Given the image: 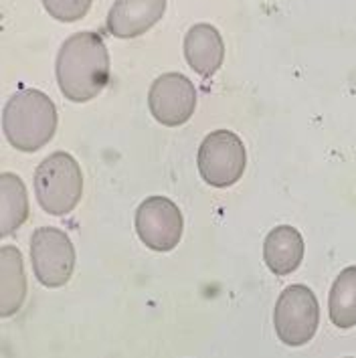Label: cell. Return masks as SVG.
<instances>
[{"label":"cell","mask_w":356,"mask_h":358,"mask_svg":"<svg viewBox=\"0 0 356 358\" xmlns=\"http://www.w3.org/2000/svg\"><path fill=\"white\" fill-rule=\"evenodd\" d=\"M57 85L73 103H85L110 83V53L99 33L81 31L67 38L55 61Z\"/></svg>","instance_id":"cell-1"},{"label":"cell","mask_w":356,"mask_h":358,"mask_svg":"<svg viewBox=\"0 0 356 358\" xmlns=\"http://www.w3.org/2000/svg\"><path fill=\"white\" fill-rule=\"evenodd\" d=\"M57 106L38 90H20L8 97L2 112V132L15 150L33 154L45 148L57 132Z\"/></svg>","instance_id":"cell-2"},{"label":"cell","mask_w":356,"mask_h":358,"mask_svg":"<svg viewBox=\"0 0 356 358\" xmlns=\"http://www.w3.org/2000/svg\"><path fill=\"white\" fill-rule=\"evenodd\" d=\"M35 196L47 215L73 213L83 196V170L69 152H53L35 170Z\"/></svg>","instance_id":"cell-3"},{"label":"cell","mask_w":356,"mask_h":358,"mask_svg":"<svg viewBox=\"0 0 356 358\" xmlns=\"http://www.w3.org/2000/svg\"><path fill=\"white\" fill-rule=\"evenodd\" d=\"M320 326V303L316 294L304 285H287L273 310V328L278 338L292 348L306 346L316 336Z\"/></svg>","instance_id":"cell-4"},{"label":"cell","mask_w":356,"mask_h":358,"mask_svg":"<svg viewBox=\"0 0 356 358\" xmlns=\"http://www.w3.org/2000/svg\"><path fill=\"white\" fill-rule=\"evenodd\" d=\"M201 178L213 189H227L241 180L247 166L243 140L231 130H215L201 142L197 154Z\"/></svg>","instance_id":"cell-5"},{"label":"cell","mask_w":356,"mask_h":358,"mask_svg":"<svg viewBox=\"0 0 356 358\" xmlns=\"http://www.w3.org/2000/svg\"><path fill=\"white\" fill-rule=\"evenodd\" d=\"M31 264L35 278L45 287L67 285L76 269L71 237L57 227H38L31 235Z\"/></svg>","instance_id":"cell-6"},{"label":"cell","mask_w":356,"mask_h":358,"mask_svg":"<svg viewBox=\"0 0 356 358\" xmlns=\"http://www.w3.org/2000/svg\"><path fill=\"white\" fill-rule=\"evenodd\" d=\"M136 233L144 245L158 251L169 253L183 239L185 233V219L180 208L169 196H148L136 208Z\"/></svg>","instance_id":"cell-7"},{"label":"cell","mask_w":356,"mask_h":358,"mask_svg":"<svg viewBox=\"0 0 356 358\" xmlns=\"http://www.w3.org/2000/svg\"><path fill=\"white\" fill-rule=\"evenodd\" d=\"M197 99L194 83L187 76L172 71L154 79L148 92V108L158 124L166 128H178L192 117Z\"/></svg>","instance_id":"cell-8"},{"label":"cell","mask_w":356,"mask_h":358,"mask_svg":"<svg viewBox=\"0 0 356 358\" xmlns=\"http://www.w3.org/2000/svg\"><path fill=\"white\" fill-rule=\"evenodd\" d=\"M166 13V0H115L106 27L115 38H136L148 33Z\"/></svg>","instance_id":"cell-9"},{"label":"cell","mask_w":356,"mask_h":358,"mask_svg":"<svg viewBox=\"0 0 356 358\" xmlns=\"http://www.w3.org/2000/svg\"><path fill=\"white\" fill-rule=\"evenodd\" d=\"M185 59L197 76H215L225 61V43L219 29L208 22L190 27L185 37Z\"/></svg>","instance_id":"cell-10"},{"label":"cell","mask_w":356,"mask_h":358,"mask_svg":"<svg viewBox=\"0 0 356 358\" xmlns=\"http://www.w3.org/2000/svg\"><path fill=\"white\" fill-rule=\"evenodd\" d=\"M304 237L292 225L273 227L263 241V262L278 278L294 273L304 262Z\"/></svg>","instance_id":"cell-11"},{"label":"cell","mask_w":356,"mask_h":358,"mask_svg":"<svg viewBox=\"0 0 356 358\" xmlns=\"http://www.w3.org/2000/svg\"><path fill=\"white\" fill-rule=\"evenodd\" d=\"M27 298V275L22 255L15 245L0 251V316L13 318Z\"/></svg>","instance_id":"cell-12"},{"label":"cell","mask_w":356,"mask_h":358,"mask_svg":"<svg viewBox=\"0 0 356 358\" xmlns=\"http://www.w3.org/2000/svg\"><path fill=\"white\" fill-rule=\"evenodd\" d=\"M29 219L27 187L15 172L0 174V237H10Z\"/></svg>","instance_id":"cell-13"},{"label":"cell","mask_w":356,"mask_h":358,"mask_svg":"<svg viewBox=\"0 0 356 358\" xmlns=\"http://www.w3.org/2000/svg\"><path fill=\"white\" fill-rule=\"evenodd\" d=\"M328 316L338 330L356 326V265L338 273L328 296Z\"/></svg>","instance_id":"cell-14"},{"label":"cell","mask_w":356,"mask_h":358,"mask_svg":"<svg viewBox=\"0 0 356 358\" xmlns=\"http://www.w3.org/2000/svg\"><path fill=\"white\" fill-rule=\"evenodd\" d=\"M47 15L59 22H77L92 8L94 0H41Z\"/></svg>","instance_id":"cell-15"}]
</instances>
